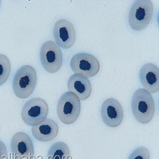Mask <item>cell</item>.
<instances>
[{
	"label": "cell",
	"instance_id": "9a60e30c",
	"mask_svg": "<svg viewBox=\"0 0 159 159\" xmlns=\"http://www.w3.org/2000/svg\"><path fill=\"white\" fill-rule=\"evenodd\" d=\"M11 72V64L4 55L0 54V85L5 83Z\"/></svg>",
	"mask_w": 159,
	"mask_h": 159
},
{
	"label": "cell",
	"instance_id": "2e32d148",
	"mask_svg": "<svg viewBox=\"0 0 159 159\" xmlns=\"http://www.w3.org/2000/svg\"><path fill=\"white\" fill-rule=\"evenodd\" d=\"M128 159H150V152L145 147H139L130 154Z\"/></svg>",
	"mask_w": 159,
	"mask_h": 159
},
{
	"label": "cell",
	"instance_id": "30bf717a",
	"mask_svg": "<svg viewBox=\"0 0 159 159\" xmlns=\"http://www.w3.org/2000/svg\"><path fill=\"white\" fill-rule=\"evenodd\" d=\"M101 116L103 122L108 126H118L123 121L124 117L121 105L115 99H107L101 106Z\"/></svg>",
	"mask_w": 159,
	"mask_h": 159
},
{
	"label": "cell",
	"instance_id": "277c9868",
	"mask_svg": "<svg viewBox=\"0 0 159 159\" xmlns=\"http://www.w3.org/2000/svg\"><path fill=\"white\" fill-rule=\"evenodd\" d=\"M80 110L79 99L72 92H65L58 100L57 114L60 120L64 124L70 125L76 121Z\"/></svg>",
	"mask_w": 159,
	"mask_h": 159
},
{
	"label": "cell",
	"instance_id": "4fadbf2b",
	"mask_svg": "<svg viewBox=\"0 0 159 159\" xmlns=\"http://www.w3.org/2000/svg\"><path fill=\"white\" fill-rule=\"evenodd\" d=\"M58 126L56 121L46 118L39 125L33 126L31 132L34 137L38 141L46 142L56 138L58 133Z\"/></svg>",
	"mask_w": 159,
	"mask_h": 159
},
{
	"label": "cell",
	"instance_id": "ba28073f",
	"mask_svg": "<svg viewBox=\"0 0 159 159\" xmlns=\"http://www.w3.org/2000/svg\"><path fill=\"white\" fill-rule=\"evenodd\" d=\"M53 34L56 44L64 49L70 48L75 41L76 33L74 26L65 19H61L56 22Z\"/></svg>",
	"mask_w": 159,
	"mask_h": 159
},
{
	"label": "cell",
	"instance_id": "8992f818",
	"mask_svg": "<svg viewBox=\"0 0 159 159\" xmlns=\"http://www.w3.org/2000/svg\"><path fill=\"white\" fill-rule=\"evenodd\" d=\"M40 59L43 67L47 72H57L61 69L63 61L61 49L54 41H46L41 47Z\"/></svg>",
	"mask_w": 159,
	"mask_h": 159
},
{
	"label": "cell",
	"instance_id": "9c48e42d",
	"mask_svg": "<svg viewBox=\"0 0 159 159\" xmlns=\"http://www.w3.org/2000/svg\"><path fill=\"white\" fill-rule=\"evenodd\" d=\"M11 150L13 159H34L33 142L24 132H18L13 136Z\"/></svg>",
	"mask_w": 159,
	"mask_h": 159
},
{
	"label": "cell",
	"instance_id": "6da1fadb",
	"mask_svg": "<svg viewBox=\"0 0 159 159\" xmlns=\"http://www.w3.org/2000/svg\"><path fill=\"white\" fill-rule=\"evenodd\" d=\"M132 112L136 120L145 124L152 120L155 112V105L151 94L144 89L134 92L131 101Z\"/></svg>",
	"mask_w": 159,
	"mask_h": 159
},
{
	"label": "cell",
	"instance_id": "5bb4252c",
	"mask_svg": "<svg viewBox=\"0 0 159 159\" xmlns=\"http://www.w3.org/2000/svg\"><path fill=\"white\" fill-rule=\"evenodd\" d=\"M47 155V159H69L70 150L65 143L59 142L51 146Z\"/></svg>",
	"mask_w": 159,
	"mask_h": 159
},
{
	"label": "cell",
	"instance_id": "7a4b0ae2",
	"mask_svg": "<svg viewBox=\"0 0 159 159\" xmlns=\"http://www.w3.org/2000/svg\"><path fill=\"white\" fill-rule=\"evenodd\" d=\"M36 70L30 65H24L17 70L13 80L12 88L16 96L20 99L29 97L36 85Z\"/></svg>",
	"mask_w": 159,
	"mask_h": 159
},
{
	"label": "cell",
	"instance_id": "e0dca14e",
	"mask_svg": "<svg viewBox=\"0 0 159 159\" xmlns=\"http://www.w3.org/2000/svg\"><path fill=\"white\" fill-rule=\"evenodd\" d=\"M0 159H7V149L5 144L0 141Z\"/></svg>",
	"mask_w": 159,
	"mask_h": 159
},
{
	"label": "cell",
	"instance_id": "8fae6325",
	"mask_svg": "<svg viewBox=\"0 0 159 159\" xmlns=\"http://www.w3.org/2000/svg\"><path fill=\"white\" fill-rule=\"evenodd\" d=\"M141 84L149 93H154L159 91V70L157 66L152 63L145 64L139 71Z\"/></svg>",
	"mask_w": 159,
	"mask_h": 159
},
{
	"label": "cell",
	"instance_id": "52a82bcc",
	"mask_svg": "<svg viewBox=\"0 0 159 159\" xmlns=\"http://www.w3.org/2000/svg\"><path fill=\"white\" fill-rule=\"evenodd\" d=\"M70 68L75 74L93 77L98 73L99 62L95 56L88 53H78L70 60Z\"/></svg>",
	"mask_w": 159,
	"mask_h": 159
},
{
	"label": "cell",
	"instance_id": "3957f363",
	"mask_svg": "<svg viewBox=\"0 0 159 159\" xmlns=\"http://www.w3.org/2000/svg\"><path fill=\"white\" fill-rule=\"evenodd\" d=\"M153 14V6L150 0H138L133 3L129 11V22L135 31L144 29L150 24Z\"/></svg>",
	"mask_w": 159,
	"mask_h": 159
},
{
	"label": "cell",
	"instance_id": "ac0fdd59",
	"mask_svg": "<svg viewBox=\"0 0 159 159\" xmlns=\"http://www.w3.org/2000/svg\"><path fill=\"white\" fill-rule=\"evenodd\" d=\"M0 5H1V1H0Z\"/></svg>",
	"mask_w": 159,
	"mask_h": 159
},
{
	"label": "cell",
	"instance_id": "5b68a950",
	"mask_svg": "<svg viewBox=\"0 0 159 159\" xmlns=\"http://www.w3.org/2000/svg\"><path fill=\"white\" fill-rule=\"evenodd\" d=\"M48 112L47 102L42 98L29 100L24 105L21 110V118L27 125L34 126L46 119Z\"/></svg>",
	"mask_w": 159,
	"mask_h": 159
},
{
	"label": "cell",
	"instance_id": "7c38bea8",
	"mask_svg": "<svg viewBox=\"0 0 159 159\" xmlns=\"http://www.w3.org/2000/svg\"><path fill=\"white\" fill-rule=\"evenodd\" d=\"M67 89L75 94L80 100L89 98L92 91V86L88 78L80 74H74L70 77L67 82Z\"/></svg>",
	"mask_w": 159,
	"mask_h": 159
}]
</instances>
